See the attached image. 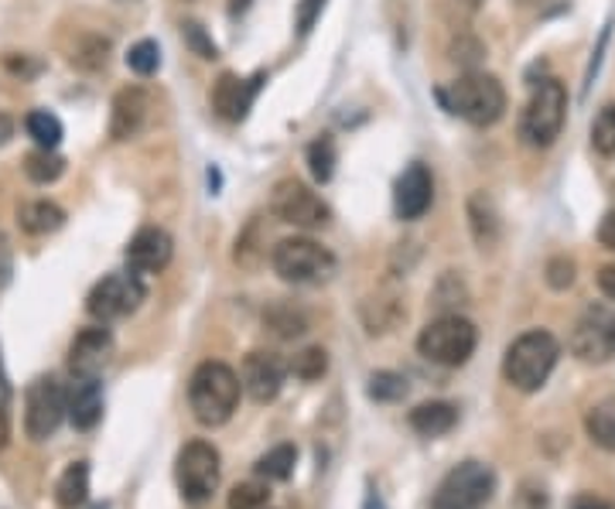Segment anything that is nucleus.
<instances>
[{"mask_svg":"<svg viewBox=\"0 0 615 509\" xmlns=\"http://www.w3.org/2000/svg\"><path fill=\"white\" fill-rule=\"evenodd\" d=\"M572 509H612V506L602 502V499H595V496H578Z\"/></svg>","mask_w":615,"mask_h":509,"instance_id":"nucleus-43","label":"nucleus"},{"mask_svg":"<svg viewBox=\"0 0 615 509\" xmlns=\"http://www.w3.org/2000/svg\"><path fill=\"white\" fill-rule=\"evenodd\" d=\"M17 222L28 237H49V233H55V229H62L65 209L55 202H49V199H35V202H25L17 209Z\"/></svg>","mask_w":615,"mask_h":509,"instance_id":"nucleus-21","label":"nucleus"},{"mask_svg":"<svg viewBox=\"0 0 615 509\" xmlns=\"http://www.w3.org/2000/svg\"><path fill=\"white\" fill-rule=\"evenodd\" d=\"M585 431L599 448L615 451V400H602L599 407H591L585 418Z\"/></svg>","mask_w":615,"mask_h":509,"instance_id":"nucleus-23","label":"nucleus"},{"mask_svg":"<svg viewBox=\"0 0 615 509\" xmlns=\"http://www.w3.org/2000/svg\"><path fill=\"white\" fill-rule=\"evenodd\" d=\"M260 82H264V76H253V79H240V76H233V73H223L216 89H212V106H216V113L223 120H233V124H240L250 106H253V97H256V89Z\"/></svg>","mask_w":615,"mask_h":509,"instance_id":"nucleus-18","label":"nucleus"},{"mask_svg":"<svg viewBox=\"0 0 615 509\" xmlns=\"http://www.w3.org/2000/svg\"><path fill=\"white\" fill-rule=\"evenodd\" d=\"M591 148H595L599 154L612 157L615 154V103L605 106L595 124H591Z\"/></svg>","mask_w":615,"mask_h":509,"instance_id":"nucleus-34","label":"nucleus"},{"mask_svg":"<svg viewBox=\"0 0 615 509\" xmlns=\"http://www.w3.org/2000/svg\"><path fill=\"white\" fill-rule=\"evenodd\" d=\"M459 424V407L448 400H428L411 410V428L424 437H441Z\"/></svg>","mask_w":615,"mask_h":509,"instance_id":"nucleus-20","label":"nucleus"},{"mask_svg":"<svg viewBox=\"0 0 615 509\" xmlns=\"http://www.w3.org/2000/svg\"><path fill=\"white\" fill-rule=\"evenodd\" d=\"M572 353L581 362H608L615 356V315L602 305H588L572 329Z\"/></svg>","mask_w":615,"mask_h":509,"instance_id":"nucleus-11","label":"nucleus"},{"mask_svg":"<svg viewBox=\"0 0 615 509\" xmlns=\"http://www.w3.org/2000/svg\"><path fill=\"white\" fill-rule=\"evenodd\" d=\"M8 404H11V383H8V373H4V362H0V448L11 442V413H8Z\"/></svg>","mask_w":615,"mask_h":509,"instance_id":"nucleus-37","label":"nucleus"},{"mask_svg":"<svg viewBox=\"0 0 615 509\" xmlns=\"http://www.w3.org/2000/svg\"><path fill=\"white\" fill-rule=\"evenodd\" d=\"M479 332L462 315H441L417 335V353L438 366H465L476 353Z\"/></svg>","mask_w":615,"mask_h":509,"instance_id":"nucleus-6","label":"nucleus"},{"mask_svg":"<svg viewBox=\"0 0 615 509\" xmlns=\"http://www.w3.org/2000/svg\"><path fill=\"white\" fill-rule=\"evenodd\" d=\"M8 68H11V73H17V76H32V73H38V65H28L25 59H8Z\"/></svg>","mask_w":615,"mask_h":509,"instance_id":"nucleus-45","label":"nucleus"},{"mask_svg":"<svg viewBox=\"0 0 615 509\" xmlns=\"http://www.w3.org/2000/svg\"><path fill=\"white\" fill-rule=\"evenodd\" d=\"M106 52H110V41H106V38L86 35V38H79V44L73 49V65L89 68V73H97V68L106 65Z\"/></svg>","mask_w":615,"mask_h":509,"instance_id":"nucleus-31","label":"nucleus"},{"mask_svg":"<svg viewBox=\"0 0 615 509\" xmlns=\"http://www.w3.org/2000/svg\"><path fill=\"white\" fill-rule=\"evenodd\" d=\"M229 509H264L271 506V485L264 482H240L236 489L229 493Z\"/></svg>","mask_w":615,"mask_h":509,"instance_id":"nucleus-32","label":"nucleus"},{"mask_svg":"<svg viewBox=\"0 0 615 509\" xmlns=\"http://www.w3.org/2000/svg\"><path fill=\"white\" fill-rule=\"evenodd\" d=\"M264 509H267V506H264Z\"/></svg>","mask_w":615,"mask_h":509,"instance_id":"nucleus-48","label":"nucleus"},{"mask_svg":"<svg viewBox=\"0 0 615 509\" xmlns=\"http://www.w3.org/2000/svg\"><path fill=\"white\" fill-rule=\"evenodd\" d=\"M274 273L288 284H325L336 277V257L332 250L308 237H291L280 240L271 253Z\"/></svg>","mask_w":615,"mask_h":509,"instance_id":"nucleus-4","label":"nucleus"},{"mask_svg":"<svg viewBox=\"0 0 615 509\" xmlns=\"http://www.w3.org/2000/svg\"><path fill=\"white\" fill-rule=\"evenodd\" d=\"M89 499V466L86 461H73L55 482V502L59 509H79Z\"/></svg>","mask_w":615,"mask_h":509,"instance_id":"nucleus-22","label":"nucleus"},{"mask_svg":"<svg viewBox=\"0 0 615 509\" xmlns=\"http://www.w3.org/2000/svg\"><path fill=\"white\" fill-rule=\"evenodd\" d=\"M564 117H567V89L557 79H543L534 89L524 117H519V137L530 148H551L561 137Z\"/></svg>","mask_w":615,"mask_h":509,"instance_id":"nucleus-5","label":"nucleus"},{"mask_svg":"<svg viewBox=\"0 0 615 509\" xmlns=\"http://www.w3.org/2000/svg\"><path fill=\"white\" fill-rule=\"evenodd\" d=\"M240 390L243 383L236 377V369L209 359L196 369L192 380H188V407H192L199 424L223 428L233 418V410L240 407Z\"/></svg>","mask_w":615,"mask_h":509,"instance_id":"nucleus-1","label":"nucleus"},{"mask_svg":"<svg viewBox=\"0 0 615 509\" xmlns=\"http://www.w3.org/2000/svg\"><path fill=\"white\" fill-rule=\"evenodd\" d=\"M113 353V335L103 326L83 329L73 345H68V366H73L76 377H100V369L106 366Z\"/></svg>","mask_w":615,"mask_h":509,"instance_id":"nucleus-17","label":"nucleus"},{"mask_svg":"<svg viewBox=\"0 0 615 509\" xmlns=\"http://www.w3.org/2000/svg\"><path fill=\"white\" fill-rule=\"evenodd\" d=\"M185 38H188V44H192V49H196L202 59H216V55H219L216 44L205 38V31H202L199 25H185Z\"/></svg>","mask_w":615,"mask_h":509,"instance_id":"nucleus-39","label":"nucleus"},{"mask_svg":"<svg viewBox=\"0 0 615 509\" xmlns=\"http://www.w3.org/2000/svg\"><path fill=\"white\" fill-rule=\"evenodd\" d=\"M294 466H298V448L294 445H277L256 461V475L267 479V482H284V479H291Z\"/></svg>","mask_w":615,"mask_h":509,"instance_id":"nucleus-24","label":"nucleus"},{"mask_svg":"<svg viewBox=\"0 0 615 509\" xmlns=\"http://www.w3.org/2000/svg\"><path fill=\"white\" fill-rule=\"evenodd\" d=\"M599 291H602L608 301H615V264H608V267L599 270Z\"/></svg>","mask_w":615,"mask_h":509,"instance_id":"nucleus-41","label":"nucleus"},{"mask_svg":"<svg viewBox=\"0 0 615 509\" xmlns=\"http://www.w3.org/2000/svg\"><path fill=\"white\" fill-rule=\"evenodd\" d=\"M172 253H175L172 237L158 226H145L127 246V267L134 273H161L172 264Z\"/></svg>","mask_w":615,"mask_h":509,"instance_id":"nucleus-16","label":"nucleus"},{"mask_svg":"<svg viewBox=\"0 0 615 509\" xmlns=\"http://www.w3.org/2000/svg\"><path fill=\"white\" fill-rule=\"evenodd\" d=\"M65 418V390L55 377H38L25 390V431L32 442H45Z\"/></svg>","mask_w":615,"mask_h":509,"instance_id":"nucleus-10","label":"nucleus"},{"mask_svg":"<svg viewBox=\"0 0 615 509\" xmlns=\"http://www.w3.org/2000/svg\"><path fill=\"white\" fill-rule=\"evenodd\" d=\"M25 130H28L32 141H35L38 148H45V151H55L59 141H62V120L55 117V113H49V110H35V113H28Z\"/></svg>","mask_w":615,"mask_h":509,"instance_id":"nucleus-26","label":"nucleus"},{"mask_svg":"<svg viewBox=\"0 0 615 509\" xmlns=\"http://www.w3.org/2000/svg\"><path fill=\"white\" fill-rule=\"evenodd\" d=\"M250 8V0H233V4H229V14L236 17V14H243Z\"/></svg>","mask_w":615,"mask_h":509,"instance_id":"nucleus-46","label":"nucleus"},{"mask_svg":"<svg viewBox=\"0 0 615 509\" xmlns=\"http://www.w3.org/2000/svg\"><path fill=\"white\" fill-rule=\"evenodd\" d=\"M175 479L188 506H202L219 489V451L209 442H188L175 458Z\"/></svg>","mask_w":615,"mask_h":509,"instance_id":"nucleus-8","label":"nucleus"},{"mask_svg":"<svg viewBox=\"0 0 615 509\" xmlns=\"http://www.w3.org/2000/svg\"><path fill=\"white\" fill-rule=\"evenodd\" d=\"M65 418L76 431H92L103 418V386L97 377H76L65 393Z\"/></svg>","mask_w":615,"mask_h":509,"instance_id":"nucleus-19","label":"nucleus"},{"mask_svg":"<svg viewBox=\"0 0 615 509\" xmlns=\"http://www.w3.org/2000/svg\"><path fill=\"white\" fill-rule=\"evenodd\" d=\"M548 284L554 291H567L575 284V260H567V257H554L548 264Z\"/></svg>","mask_w":615,"mask_h":509,"instance_id":"nucleus-36","label":"nucleus"},{"mask_svg":"<svg viewBox=\"0 0 615 509\" xmlns=\"http://www.w3.org/2000/svg\"><path fill=\"white\" fill-rule=\"evenodd\" d=\"M325 369H328V353L322 349V345H312V349L298 353L294 362H291V373H294L298 380H308V383L322 380Z\"/></svg>","mask_w":615,"mask_h":509,"instance_id":"nucleus-33","label":"nucleus"},{"mask_svg":"<svg viewBox=\"0 0 615 509\" xmlns=\"http://www.w3.org/2000/svg\"><path fill=\"white\" fill-rule=\"evenodd\" d=\"M264 326L280 339H298L308 332V318L291 305H274L271 311H264Z\"/></svg>","mask_w":615,"mask_h":509,"instance_id":"nucleus-28","label":"nucleus"},{"mask_svg":"<svg viewBox=\"0 0 615 509\" xmlns=\"http://www.w3.org/2000/svg\"><path fill=\"white\" fill-rule=\"evenodd\" d=\"M441 103L472 127H492L506 113V89L495 76L465 73L452 89L441 92Z\"/></svg>","mask_w":615,"mask_h":509,"instance_id":"nucleus-3","label":"nucleus"},{"mask_svg":"<svg viewBox=\"0 0 615 509\" xmlns=\"http://www.w3.org/2000/svg\"><path fill=\"white\" fill-rule=\"evenodd\" d=\"M271 213L298 229H322L328 222V205L312 192L304 189L301 181H280L274 195H271Z\"/></svg>","mask_w":615,"mask_h":509,"instance_id":"nucleus-12","label":"nucleus"},{"mask_svg":"<svg viewBox=\"0 0 615 509\" xmlns=\"http://www.w3.org/2000/svg\"><path fill=\"white\" fill-rule=\"evenodd\" d=\"M468 216H472V233H476L479 246H492L495 237H500V216H495L492 202L476 195L468 202Z\"/></svg>","mask_w":615,"mask_h":509,"instance_id":"nucleus-25","label":"nucleus"},{"mask_svg":"<svg viewBox=\"0 0 615 509\" xmlns=\"http://www.w3.org/2000/svg\"><path fill=\"white\" fill-rule=\"evenodd\" d=\"M435 202V178L424 165H411L404 175L397 178V189H393V209L400 219H421L424 213L431 209Z\"/></svg>","mask_w":615,"mask_h":509,"instance_id":"nucleus-13","label":"nucleus"},{"mask_svg":"<svg viewBox=\"0 0 615 509\" xmlns=\"http://www.w3.org/2000/svg\"><path fill=\"white\" fill-rule=\"evenodd\" d=\"M145 284H140V273L127 270V273H110L103 281L89 291L86 297V311L100 321H116V318H127L140 308L145 301Z\"/></svg>","mask_w":615,"mask_h":509,"instance_id":"nucleus-9","label":"nucleus"},{"mask_svg":"<svg viewBox=\"0 0 615 509\" xmlns=\"http://www.w3.org/2000/svg\"><path fill=\"white\" fill-rule=\"evenodd\" d=\"M284 377H288V366H284L280 356L274 353H250L243 359V390L256 404H271L280 386H284Z\"/></svg>","mask_w":615,"mask_h":509,"instance_id":"nucleus-14","label":"nucleus"},{"mask_svg":"<svg viewBox=\"0 0 615 509\" xmlns=\"http://www.w3.org/2000/svg\"><path fill=\"white\" fill-rule=\"evenodd\" d=\"M151 113V97L140 86H127L113 97V110H110V137L113 141H130L148 124Z\"/></svg>","mask_w":615,"mask_h":509,"instance_id":"nucleus-15","label":"nucleus"},{"mask_svg":"<svg viewBox=\"0 0 615 509\" xmlns=\"http://www.w3.org/2000/svg\"><path fill=\"white\" fill-rule=\"evenodd\" d=\"M557 356H561V345L551 332H543V329L524 332L503 356V377L510 386L534 393L554 373Z\"/></svg>","mask_w":615,"mask_h":509,"instance_id":"nucleus-2","label":"nucleus"},{"mask_svg":"<svg viewBox=\"0 0 615 509\" xmlns=\"http://www.w3.org/2000/svg\"><path fill=\"white\" fill-rule=\"evenodd\" d=\"M599 243L615 253V209L605 213V219L599 222Z\"/></svg>","mask_w":615,"mask_h":509,"instance_id":"nucleus-40","label":"nucleus"},{"mask_svg":"<svg viewBox=\"0 0 615 509\" xmlns=\"http://www.w3.org/2000/svg\"><path fill=\"white\" fill-rule=\"evenodd\" d=\"M8 277H11V250L0 240V288L8 284Z\"/></svg>","mask_w":615,"mask_h":509,"instance_id":"nucleus-42","label":"nucleus"},{"mask_svg":"<svg viewBox=\"0 0 615 509\" xmlns=\"http://www.w3.org/2000/svg\"><path fill=\"white\" fill-rule=\"evenodd\" d=\"M465 4H468V8H479V4H482V0H465Z\"/></svg>","mask_w":615,"mask_h":509,"instance_id":"nucleus-47","label":"nucleus"},{"mask_svg":"<svg viewBox=\"0 0 615 509\" xmlns=\"http://www.w3.org/2000/svg\"><path fill=\"white\" fill-rule=\"evenodd\" d=\"M322 8H325V0H301V4H298V31L301 35H308L315 28Z\"/></svg>","mask_w":615,"mask_h":509,"instance_id":"nucleus-38","label":"nucleus"},{"mask_svg":"<svg viewBox=\"0 0 615 509\" xmlns=\"http://www.w3.org/2000/svg\"><path fill=\"white\" fill-rule=\"evenodd\" d=\"M62 171H65V161H62L55 151L38 148L35 154L25 157V175H28L35 184H49V181H55Z\"/></svg>","mask_w":615,"mask_h":509,"instance_id":"nucleus-29","label":"nucleus"},{"mask_svg":"<svg viewBox=\"0 0 615 509\" xmlns=\"http://www.w3.org/2000/svg\"><path fill=\"white\" fill-rule=\"evenodd\" d=\"M11 137H14V120L8 117V113H0V148H4Z\"/></svg>","mask_w":615,"mask_h":509,"instance_id":"nucleus-44","label":"nucleus"},{"mask_svg":"<svg viewBox=\"0 0 615 509\" xmlns=\"http://www.w3.org/2000/svg\"><path fill=\"white\" fill-rule=\"evenodd\" d=\"M336 161H339V151H336L332 137H318V141H312V148H308V171H312V178H315L318 184L332 181Z\"/></svg>","mask_w":615,"mask_h":509,"instance_id":"nucleus-27","label":"nucleus"},{"mask_svg":"<svg viewBox=\"0 0 615 509\" xmlns=\"http://www.w3.org/2000/svg\"><path fill=\"white\" fill-rule=\"evenodd\" d=\"M161 65V49L158 41H137L134 49L127 52V68L137 76H154Z\"/></svg>","mask_w":615,"mask_h":509,"instance_id":"nucleus-35","label":"nucleus"},{"mask_svg":"<svg viewBox=\"0 0 615 509\" xmlns=\"http://www.w3.org/2000/svg\"><path fill=\"white\" fill-rule=\"evenodd\" d=\"M495 493V472L486 461L468 458L448 472L435 493L431 509H482Z\"/></svg>","mask_w":615,"mask_h":509,"instance_id":"nucleus-7","label":"nucleus"},{"mask_svg":"<svg viewBox=\"0 0 615 509\" xmlns=\"http://www.w3.org/2000/svg\"><path fill=\"white\" fill-rule=\"evenodd\" d=\"M369 397L380 400V404H397L407 397V380L400 373H390V369H384V373H373L369 377Z\"/></svg>","mask_w":615,"mask_h":509,"instance_id":"nucleus-30","label":"nucleus"}]
</instances>
